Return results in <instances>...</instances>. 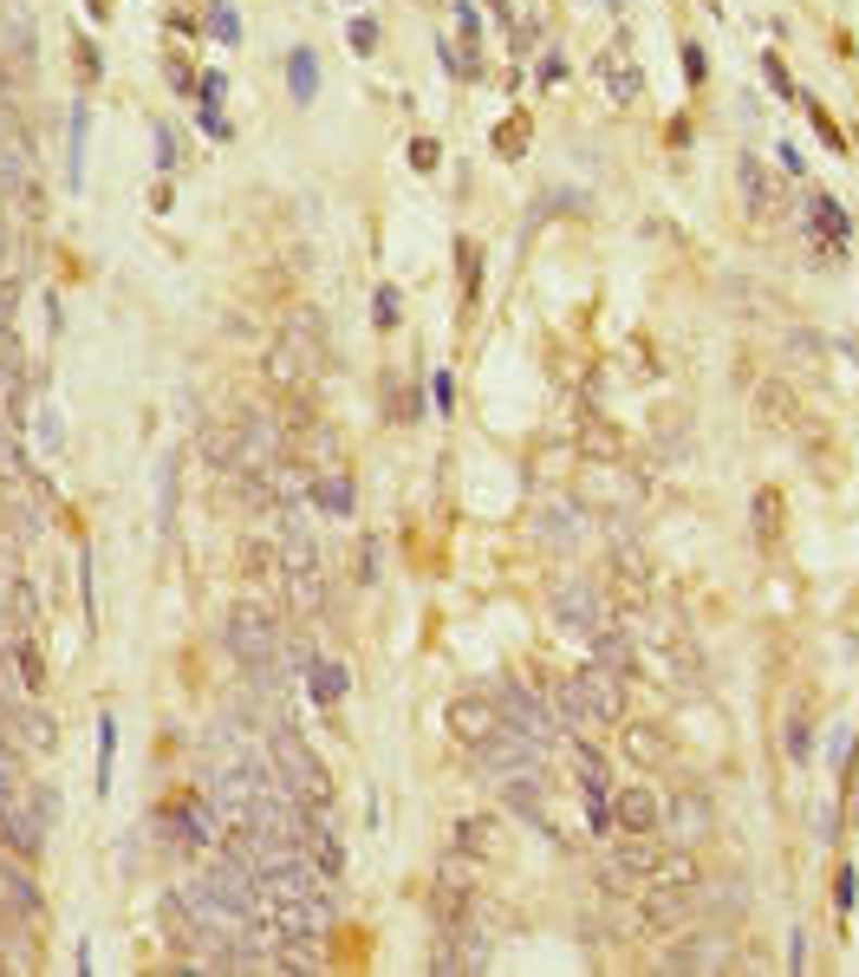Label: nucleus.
<instances>
[{
	"label": "nucleus",
	"mask_w": 859,
	"mask_h": 977,
	"mask_svg": "<svg viewBox=\"0 0 859 977\" xmlns=\"http://www.w3.org/2000/svg\"><path fill=\"white\" fill-rule=\"evenodd\" d=\"M345 691H352V672H345L339 659H313V665H306V698H313L319 711H332Z\"/></svg>",
	"instance_id": "nucleus-21"
},
{
	"label": "nucleus",
	"mask_w": 859,
	"mask_h": 977,
	"mask_svg": "<svg viewBox=\"0 0 859 977\" xmlns=\"http://www.w3.org/2000/svg\"><path fill=\"white\" fill-rule=\"evenodd\" d=\"M202 130H209V137H228V117H222L215 104H202Z\"/></svg>",
	"instance_id": "nucleus-45"
},
{
	"label": "nucleus",
	"mask_w": 859,
	"mask_h": 977,
	"mask_svg": "<svg viewBox=\"0 0 859 977\" xmlns=\"http://www.w3.org/2000/svg\"><path fill=\"white\" fill-rule=\"evenodd\" d=\"M684 78H691V85L704 78V46H684Z\"/></svg>",
	"instance_id": "nucleus-42"
},
{
	"label": "nucleus",
	"mask_w": 859,
	"mask_h": 977,
	"mask_svg": "<svg viewBox=\"0 0 859 977\" xmlns=\"http://www.w3.org/2000/svg\"><path fill=\"white\" fill-rule=\"evenodd\" d=\"M573 782L586 802V835L612 841V776H606V756L593 743H573Z\"/></svg>",
	"instance_id": "nucleus-8"
},
{
	"label": "nucleus",
	"mask_w": 859,
	"mask_h": 977,
	"mask_svg": "<svg viewBox=\"0 0 859 977\" xmlns=\"http://www.w3.org/2000/svg\"><path fill=\"white\" fill-rule=\"evenodd\" d=\"M437 156H443V150H437L430 137H417V143H410V163H417V170H437Z\"/></svg>",
	"instance_id": "nucleus-40"
},
{
	"label": "nucleus",
	"mask_w": 859,
	"mask_h": 977,
	"mask_svg": "<svg viewBox=\"0 0 859 977\" xmlns=\"http://www.w3.org/2000/svg\"><path fill=\"white\" fill-rule=\"evenodd\" d=\"M769 85H775L782 98H795V85H788V72H782V59H775V52H769Z\"/></svg>",
	"instance_id": "nucleus-43"
},
{
	"label": "nucleus",
	"mask_w": 859,
	"mask_h": 977,
	"mask_svg": "<svg viewBox=\"0 0 859 977\" xmlns=\"http://www.w3.org/2000/svg\"><path fill=\"white\" fill-rule=\"evenodd\" d=\"M547 698H554L560 730H567V737H580V730H599V724H619V717H626V672L586 665V672L560 678Z\"/></svg>",
	"instance_id": "nucleus-1"
},
{
	"label": "nucleus",
	"mask_w": 859,
	"mask_h": 977,
	"mask_svg": "<svg viewBox=\"0 0 859 977\" xmlns=\"http://www.w3.org/2000/svg\"><path fill=\"white\" fill-rule=\"evenodd\" d=\"M195 91H202V98H209V104H222V91H228V78H222V72H209V78H202V85H195Z\"/></svg>",
	"instance_id": "nucleus-44"
},
{
	"label": "nucleus",
	"mask_w": 859,
	"mask_h": 977,
	"mask_svg": "<svg viewBox=\"0 0 859 977\" xmlns=\"http://www.w3.org/2000/svg\"><path fill=\"white\" fill-rule=\"evenodd\" d=\"M554 619H560L567 632H586V639H593V632L606 626L599 587H593V580H560V587H554Z\"/></svg>",
	"instance_id": "nucleus-12"
},
{
	"label": "nucleus",
	"mask_w": 859,
	"mask_h": 977,
	"mask_svg": "<svg viewBox=\"0 0 859 977\" xmlns=\"http://www.w3.org/2000/svg\"><path fill=\"white\" fill-rule=\"evenodd\" d=\"M235 443H241V469L280 463V456H287V424L267 417V411H241V417H235Z\"/></svg>",
	"instance_id": "nucleus-10"
},
{
	"label": "nucleus",
	"mask_w": 859,
	"mask_h": 977,
	"mask_svg": "<svg viewBox=\"0 0 859 977\" xmlns=\"http://www.w3.org/2000/svg\"><path fill=\"white\" fill-rule=\"evenodd\" d=\"M7 59H13L20 72H33V65H39V33H33V13H26V7H13V13H7Z\"/></svg>",
	"instance_id": "nucleus-23"
},
{
	"label": "nucleus",
	"mask_w": 859,
	"mask_h": 977,
	"mask_svg": "<svg viewBox=\"0 0 859 977\" xmlns=\"http://www.w3.org/2000/svg\"><path fill=\"white\" fill-rule=\"evenodd\" d=\"M241 580H254V587H280V541H248L241 548Z\"/></svg>",
	"instance_id": "nucleus-26"
},
{
	"label": "nucleus",
	"mask_w": 859,
	"mask_h": 977,
	"mask_svg": "<svg viewBox=\"0 0 859 977\" xmlns=\"http://www.w3.org/2000/svg\"><path fill=\"white\" fill-rule=\"evenodd\" d=\"M85 137H91V111L72 104V117H65V183L72 189L85 183Z\"/></svg>",
	"instance_id": "nucleus-24"
},
{
	"label": "nucleus",
	"mask_w": 859,
	"mask_h": 977,
	"mask_svg": "<svg viewBox=\"0 0 859 977\" xmlns=\"http://www.w3.org/2000/svg\"><path fill=\"white\" fill-rule=\"evenodd\" d=\"M209 33H215L222 46H235V39H241V20H235V7H228V0H209Z\"/></svg>",
	"instance_id": "nucleus-32"
},
{
	"label": "nucleus",
	"mask_w": 859,
	"mask_h": 977,
	"mask_svg": "<svg viewBox=\"0 0 859 977\" xmlns=\"http://www.w3.org/2000/svg\"><path fill=\"white\" fill-rule=\"evenodd\" d=\"M397 306H404V300H397V287H391V280H384V287H378V293H371V320H378V326H397V320H404V313H397Z\"/></svg>",
	"instance_id": "nucleus-34"
},
{
	"label": "nucleus",
	"mask_w": 859,
	"mask_h": 977,
	"mask_svg": "<svg viewBox=\"0 0 859 977\" xmlns=\"http://www.w3.org/2000/svg\"><path fill=\"white\" fill-rule=\"evenodd\" d=\"M261 737H267V763L280 769V782H287L300 802H319V809H332V776H326V763L306 750V737H300L287 717H280V724H267Z\"/></svg>",
	"instance_id": "nucleus-3"
},
{
	"label": "nucleus",
	"mask_w": 859,
	"mask_h": 977,
	"mask_svg": "<svg viewBox=\"0 0 859 977\" xmlns=\"http://www.w3.org/2000/svg\"><path fill=\"white\" fill-rule=\"evenodd\" d=\"M547 750H554V743H541V737H528V730H515V724H502V730H495L489 743H476V769L502 782V776H521V769H541V763H547Z\"/></svg>",
	"instance_id": "nucleus-7"
},
{
	"label": "nucleus",
	"mask_w": 859,
	"mask_h": 977,
	"mask_svg": "<svg viewBox=\"0 0 859 977\" xmlns=\"http://www.w3.org/2000/svg\"><path fill=\"white\" fill-rule=\"evenodd\" d=\"M352 46L371 52V46H378V26H371V20H352Z\"/></svg>",
	"instance_id": "nucleus-41"
},
{
	"label": "nucleus",
	"mask_w": 859,
	"mask_h": 977,
	"mask_svg": "<svg viewBox=\"0 0 859 977\" xmlns=\"http://www.w3.org/2000/svg\"><path fill=\"white\" fill-rule=\"evenodd\" d=\"M756 541H762V548H775V541H782V496H775V489H762V496H756Z\"/></svg>",
	"instance_id": "nucleus-30"
},
{
	"label": "nucleus",
	"mask_w": 859,
	"mask_h": 977,
	"mask_svg": "<svg viewBox=\"0 0 859 977\" xmlns=\"http://www.w3.org/2000/svg\"><path fill=\"white\" fill-rule=\"evenodd\" d=\"M143 835H156V848H169V854H215L222 848V809L209 802V789H182L176 802H163L150 815Z\"/></svg>",
	"instance_id": "nucleus-2"
},
{
	"label": "nucleus",
	"mask_w": 859,
	"mask_h": 977,
	"mask_svg": "<svg viewBox=\"0 0 859 977\" xmlns=\"http://www.w3.org/2000/svg\"><path fill=\"white\" fill-rule=\"evenodd\" d=\"M736 183H743V209H749V222H782L788 189L762 170V156H743V163H736Z\"/></svg>",
	"instance_id": "nucleus-14"
},
{
	"label": "nucleus",
	"mask_w": 859,
	"mask_h": 977,
	"mask_svg": "<svg viewBox=\"0 0 859 977\" xmlns=\"http://www.w3.org/2000/svg\"><path fill=\"white\" fill-rule=\"evenodd\" d=\"M567 522H573L567 509H547V515H541V541H554V548H567V541H573V528H567Z\"/></svg>",
	"instance_id": "nucleus-36"
},
{
	"label": "nucleus",
	"mask_w": 859,
	"mask_h": 977,
	"mask_svg": "<svg viewBox=\"0 0 859 977\" xmlns=\"http://www.w3.org/2000/svg\"><path fill=\"white\" fill-rule=\"evenodd\" d=\"M0 893H7L13 906H20V919H26V926H39L46 900H39V887H33V874H26V861H20V854H13V861L0 854Z\"/></svg>",
	"instance_id": "nucleus-20"
},
{
	"label": "nucleus",
	"mask_w": 859,
	"mask_h": 977,
	"mask_svg": "<svg viewBox=\"0 0 859 977\" xmlns=\"http://www.w3.org/2000/svg\"><path fill=\"white\" fill-rule=\"evenodd\" d=\"M0 848H13L20 861H39V848H46V815H39L26 796H7V802H0Z\"/></svg>",
	"instance_id": "nucleus-13"
},
{
	"label": "nucleus",
	"mask_w": 859,
	"mask_h": 977,
	"mask_svg": "<svg viewBox=\"0 0 859 977\" xmlns=\"http://www.w3.org/2000/svg\"><path fill=\"white\" fill-rule=\"evenodd\" d=\"M287 91H293V104H313V91H319V59H313V46H293V52H287Z\"/></svg>",
	"instance_id": "nucleus-25"
},
{
	"label": "nucleus",
	"mask_w": 859,
	"mask_h": 977,
	"mask_svg": "<svg viewBox=\"0 0 859 977\" xmlns=\"http://www.w3.org/2000/svg\"><path fill=\"white\" fill-rule=\"evenodd\" d=\"M593 665H606V672H626V678H632V672H639V665H632V639H626L619 626H599V632H593Z\"/></svg>",
	"instance_id": "nucleus-27"
},
{
	"label": "nucleus",
	"mask_w": 859,
	"mask_h": 977,
	"mask_svg": "<svg viewBox=\"0 0 859 977\" xmlns=\"http://www.w3.org/2000/svg\"><path fill=\"white\" fill-rule=\"evenodd\" d=\"M26 756H46V750H59V730H52V717L39 711V698H20V704H7V724H0Z\"/></svg>",
	"instance_id": "nucleus-15"
},
{
	"label": "nucleus",
	"mask_w": 859,
	"mask_h": 977,
	"mask_svg": "<svg viewBox=\"0 0 859 977\" xmlns=\"http://www.w3.org/2000/svg\"><path fill=\"white\" fill-rule=\"evenodd\" d=\"M697 919V887L691 880H645L639 887V932L645 939H678Z\"/></svg>",
	"instance_id": "nucleus-5"
},
{
	"label": "nucleus",
	"mask_w": 859,
	"mask_h": 977,
	"mask_svg": "<svg viewBox=\"0 0 859 977\" xmlns=\"http://www.w3.org/2000/svg\"><path fill=\"white\" fill-rule=\"evenodd\" d=\"M808 228H814V248L821 254H834V248H847V235H854V222H847V209L834 202V196H808Z\"/></svg>",
	"instance_id": "nucleus-18"
},
{
	"label": "nucleus",
	"mask_w": 859,
	"mask_h": 977,
	"mask_svg": "<svg viewBox=\"0 0 859 977\" xmlns=\"http://www.w3.org/2000/svg\"><path fill=\"white\" fill-rule=\"evenodd\" d=\"M854 900H859V874H854V867H841V874H834V913L847 919V913H854Z\"/></svg>",
	"instance_id": "nucleus-35"
},
{
	"label": "nucleus",
	"mask_w": 859,
	"mask_h": 977,
	"mask_svg": "<svg viewBox=\"0 0 859 977\" xmlns=\"http://www.w3.org/2000/svg\"><path fill=\"white\" fill-rule=\"evenodd\" d=\"M612 835H665V796L652 782H626L612 796Z\"/></svg>",
	"instance_id": "nucleus-11"
},
{
	"label": "nucleus",
	"mask_w": 859,
	"mask_h": 977,
	"mask_svg": "<svg viewBox=\"0 0 859 977\" xmlns=\"http://www.w3.org/2000/svg\"><path fill=\"white\" fill-rule=\"evenodd\" d=\"M697 913L710 926H730L749 913V880H697Z\"/></svg>",
	"instance_id": "nucleus-17"
},
{
	"label": "nucleus",
	"mask_w": 859,
	"mask_h": 977,
	"mask_svg": "<svg viewBox=\"0 0 859 977\" xmlns=\"http://www.w3.org/2000/svg\"><path fill=\"white\" fill-rule=\"evenodd\" d=\"M489 698H495L502 724H515V730H528V737H541V743H560V737H567V730H560V717H554V698H547V691H534L528 678H502Z\"/></svg>",
	"instance_id": "nucleus-6"
},
{
	"label": "nucleus",
	"mask_w": 859,
	"mask_h": 977,
	"mask_svg": "<svg viewBox=\"0 0 859 977\" xmlns=\"http://www.w3.org/2000/svg\"><path fill=\"white\" fill-rule=\"evenodd\" d=\"M222 646H228V659H235L241 672H267V665H280V646H287V632H280L274 606H261V600H241V606L228 613V626H222Z\"/></svg>",
	"instance_id": "nucleus-4"
},
{
	"label": "nucleus",
	"mask_w": 859,
	"mask_h": 977,
	"mask_svg": "<svg viewBox=\"0 0 859 977\" xmlns=\"http://www.w3.org/2000/svg\"><path fill=\"white\" fill-rule=\"evenodd\" d=\"M626 756H632L639 769H665V763H671V737H665L658 724H632V730H626Z\"/></svg>",
	"instance_id": "nucleus-22"
},
{
	"label": "nucleus",
	"mask_w": 859,
	"mask_h": 977,
	"mask_svg": "<svg viewBox=\"0 0 859 977\" xmlns=\"http://www.w3.org/2000/svg\"><path fill=\"white\" fill-rule=\"evenodd\" d=\"M306 502H313L326 522H345V515L358 509V489H352V476H345V469H326V476H313Z\"/></svg>",
	"instance_id": "nucleus-19"
},
{
	"label": "nucleus",
	"mask_w": 859,
	"mask_h": 977,
	"mask_svg": "<svg viewBox=\"0 0 859 977\" xmlns=\"http://www.w3.org/2000/svg\"><path fill=\"white\" fill-rule=\"evenodd\" d=\"M72 52H78V78H98V46H91V39H78Z\"/></svg>",
	"instance_id": "nucleus-39"
},
{
	"label": "nucleus",
	"mask_w": 859,
	"mask_h": 977,
	"mask_svg": "<svg viewBox=\"0 0 859 977\" xmlns=\"http://www.w3.org/2000/svg\"><path fill=\"white\" fill-rule=\"evenodd\" d=\"M665 835H671L678 848H697V841L717 835V802H710L704 782H684L678 796H665Z\"/></svg>",
	"instance_id": "nucleus-9"
},
{
	"label": "nucleus",
	"mask_w": 859,
	"mask_h": 977,
	"mask_svg": "<svg viewBox=\"0 0 859 977\" xmlns=\"http://www.w3.org/2000/svg\"><path fill=\"white\" fill-rule=\"evenodd\" d=\"M150 143H156V156H150V163L169 176V170L182 163V143H176V130H169V124H156V130H150Z\"/></svg>",
	"instance_id": "nucleus-33"
},
{
	"label": "nucleus",
	"mask_w": 859,
	"mask_h": 977,
	"mask_svg": "<svg viewBox=\"0 0 859 977\" xmlns=\"http://www.w3.org/2000/svg\"><path fill=\"white\" fill-rule=\"evenodd\" d=\"M352 580H365V587L378 580V541H358V574Z\"/></svg>",
	"instance_id": "nucleus-38"
},
{
	"label": "nucleus",
	"mask_w": 859,
	"mask_h": 977,
	"mask_svg": "<svg viewBox=\"0 0 859 977\" xmlns=\"http://www.w3.org/2000/svg\"><path fill=\"white\" fill-rule=\"evenodd\" d=\"M450 730H456L469 750H476V743H489V737L502 730V711H495V698H476V691H469V698H456V704H450Z\"/></svg>",
	"instance_id": "nucleus-16"
},
{
	"label": "nucleus",
	"mask_w": 859,
	"mask_h": 977,
	"mask_svg": "<svg viewBox=\"0 0 859 977\" xmlns=\"http://www.w3.org/2000/svg\"><path fill=\"white\" fill-rule=\"evenodd\" d=\"M430 398H437V411L450 417V404H456V385H450V372H430Z\"/></svg>",
	"instance_id": "nucleus-37"
},
{
	"label": "nucleus",
	"mask_w": 859,
	"mask_h": 977,
	"mask_svg": "<svg viewBox=\"0 0 859 977\" xmlns=\"http://www.w3.org/2000/svg\"><path fill=\"white\" fill-rule=\"evenodd\" d=\"M456 854H469V861H482V854H495V822H482V815H469V822H456Z\"/></svg>",
	"instance_id": "nucleus-29"
},
{
	"label": "nucleus",
	"mask_w": 859,
	"mask_h": 977,
	"mask_svg": "<svg viewBox=\"0 0 859 977\" xmlns=\"http://www.w3.org/2000/svg\"><path fill=\"white\" fill-rule=\"evenodd\" d=\"M111 750H117V717H98V796H111Z\"/></svg>",
	"instance_id": "nucleus-31"
},
{
	"label": "nucleus",
	"mask_w": 859,
	"mask_h": 977,
	"mask_svg": "<svg viewBox=\"0 0 859 977\" xmlns=\"http://www.w3.org/2000/svg\"><path fill=\"white\" fill-rule=\"evenodd\" d=\"M782 750L795 756V763H808L814 756V711H808V698L788 711V730H782Z\"/></svg>",
	"instance_id": "nucleus-28"
}]
</instances>
